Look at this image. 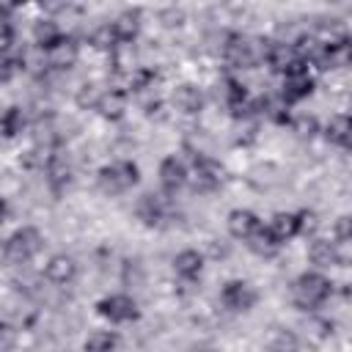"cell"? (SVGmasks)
Wrapping results in <instances>:
<instances>
[{"label": "cell", "mask_w": 352, "mask_h": 352, "mask_svg": "<svg viewBox=\"0 0 352 352\" xmlns=\"http://www.w3.org/2000/svg\"><path fill=\"white\" fill-rule=\"evenodd\" d=\"M140 16H138V11H124L116 22H110L113 25V30H116V36H118V41H132L135 38V33H138V28H140V22H138Z\"/></svg>", "instance_id": "cell-25"}, {"label": "cell", "mask_w": 352, "mask_h": 352, "mask_svg": "<svg viewBox=\"0 0 352 352\" xmlns=\"http://www.w3.org/2000/svg\"><path fill=\"white\" fill-rule=\"evenodd\" d=\"M264 352H300V341L292 330H275L264 344Z\"/></svg>", "instance_id": "cell-24"}, {"label": "cell", "mask_w": 352, "mask_h": 352, "mask_svg": "<svg viewBox=\"0 0 352 352\" xmlns=\"http://www.w3.org/2000/svg\"><path fill=\"white\" fill-rule=\"evenodd\" d=\"M270 231H272V236L283 245L286 239H292V236H297V234H302V212H278L272 220H270V226H267Z\"/></svg>", "instance_id": "cell-13"}, {"label": "cell", "mask_w": 352, "mask_h": 352, "mask_svg": "<svg viewBox=\"0 0 352 352\" xmlns=\"http://www.w3.org/2000/svg\"><path fill=\"white\" fill-rule=\"evenodd\" d=\"M6 214H8V206H6V201H3V198H0V223H3V220H6Z\"/></svg>", "instance_id": "cell-33"}, {"label": "cell", "mask_w": 352, "mask_h": 352, "mask_svg": "<svg viewBox=\"0 0 352 352\" xmlns=\"http://www.w3.org/2000/svg\"><path fill=\"white\" fill-rule=\"evenodd\" d=\"M192 190H198V192H212L214 187H220V182H223V168L214 162V160H198L195 162V168H192ZM187 179V182H190Z\"/></svg>", "instance_id": "cell-9"}, {"label": "cell", "mask_w": 352, "mask_h": 352, "mask_svg": "<svg viewBox=\"0 0 352 352\" xmlns=\"http://www.w3.org/2000/svg\"><path fill=\"white\" fill-rule=\"evenodd\" d=\"M60 36H63V33H60V28H58L52 19H41V22H36V28H33V38H36V44H38L41 50H47L50 44H55Z\"/></svg>", "instance_id": "cell-27"}, {"label": "cell", "mask_w": 352, "mask_h": 352, "mask_svg": "<svg viewBox=\"0 0 352 352\" xmlns=\"http://www.w3.org/2000/svg\"><path fill=\"white\" fill-rule=\"evenodd\" d=\"M165 212H168V204L162 201V195L146 192V195L138 201V217H140L146 226H160V223L165 220Z\"/></svg>", "instance_id": "cell-17"}, {"label": "cell", "mask_w": 352, "mask_h": 352, "mask_svg": "<svg viewBox=\"0 0 352 352\" xmlns=\"http://www.w3.org/2000/svg\"><path fill=\"white\" fill-rule=\"evenodd\" d=\"M138 179H140V170H138V165L129 162V160H116V162L99 168V176H96L99 190H102L104 195H121V192H126L129 187H135Z\"/></svg>", "instance_id": "cell-2"}, {"label": "cell", "mask_w": 352, "mask_h": 352, "mask_svg": "<svg viewBox=\"0 0 352 352\" xmlns=\"http://www.w3.org/2000/svg\"><path fill=\"white\" fill-rule=\"evenodd\" d=\"M201 352H217V349H201Z\"/></svg>", "instance_id": "cell-34"}, {"label": "cell", "mask_w": 352, "mask_h": 352, "mask_svg": "<svg viewBox=\"0 0 352 352\" xmlns=\"http://www.w3.org/2000/svg\"><path fill=\"white\" fill-rule=\"evenodd\" d=\"M44 275H47L50 283L66 286V283H72V280L77 278V261H74L72 256H66V253H58V256H52V258L47 261Z\"/></svg>", "instance_id": "cell-11"}, {"label": "cell", "mask_w": 352, "mask_h": 352, "mask_svg": "<svg viewBox=\"0 0 352 352\" xmlns=\"http://www.w3.org/2000/svg\"><path fill=\"white\" fill-rule=\"evenodd\" d=\"M44 55H47L50 66H55V69H72L77 63V58H80V47H77V41L72 36H60L55 44H50L44 50Z\"/></svg>", "instance_id": "cell-8"}, {"label": "cell", "mask_w": 352, "mask_h": 352, "mask_svg": "<svg viewBox=\"0 0 352 352\" xmlns=\"http://www.w3.org/2000/svg\"><path fill=\"white\" fill-rule=\"evenodd\" d=\"M220 300L226 308L242 314V311H250L256 305V289L248 280H228L220 289Z\"/></svg>", "instance_id": "cell-7"}, {"label": "cell", "mask_w": 352, "mask_h": 352, "mask_svg": "<svg viewBox=\"0 0 352 352\" xmlns=\"http://www.w3.org/2000/svg\"><path fill=\"white\" fill-rule=\"evenodd\" d=\"M264 50H267V41H264V47H258V41H253V38L228 36V44H226L223 52H226V60L234 69H253L264 58Z\"/></svg>", "instance_id": "cell-4"}, {"label": "cell", "mask_w": 352, "mask_h": 352, "mask_svg": "<svg viewBox=\"0 0 352 352\" xmlns=\"http://www.w3.org/2000/svg\"><path fill=\"white\" fill-rule=\"evenodd\" d=\"M173 107H179L182 113H198L204 107V94L201 88H195L192 82H182L173 91Z\"/></svg>", "instance_id": "cell-18"}, {"label": "cell", "mask_w": 352, "mask_h": 352, "mask_svg": "<svg viewBox=\"0 0 352 352\" xmlns=\"http://www.w3.org/2000/svg\"><path fill=\"white\" fill-rule=\"evenodd\" d=\"M69 182H72V165H69V160L63 154H58V151L50 154L47 157V184L55 192H60V190L69 187Z\"/></svg>", "instance_id": "cell-16"}, {"label": "cell", "mask_w": 352, "mask_h": 352, "mask_svg": "<svg viewBox=\"0 0 352 352\" xmlns=\"http://www.w3.org/2000/svg\"><path fill=\"white\" fill-rule=\"evenodd\" d=\"M292 129L297 132V138L305 140V138H314V135L319 132V124H316L314 116H305V113H302V116H297V118L292 121Z\"/></svg>", "instance_id": "cell-28"}, {"label": "cell", "mask_w": 352, "mask_h": 352, "mask_svg": "<svg viewBox=\"0 0 352 352\" xmlns=\"http://www.w3.org/2000/svg\"><path fill=\"white\" fill-rule=\"evenodd\" d=\"M314 91V74L308 72V63H297L292 72L283 74V85H280V99L286 104L300 102L305 96H311Z\"/></svg>", "instance_id": "cell-5"}, {"label": "cell", "mask_w": 352, "mask_h": 352, "mask_svg": "<svg viewBox=\"0 0 352 352\" xmlns=\"http://www.w3.org/2000/svg\"><path fill=\"white\" fill-rule=\"evenodd\" d=\"M96 311H99V316H104L107 322H116V324L138 319V302L129 294H110L96 302Z\"/></svg>", "instance_id": "cell-6"}, {"label": "cell", "mask_w": 352, "mask_h": 352, "mask_svg": "<svg viewBox=\"0 0 352 352\" xmlns=\"http://www.w3.org/2000/svg\"><path fill=\"white\" fill-rule=\"evenodd\" d=\"M96 110H99L102 118H110V121L121 118L124 110H126V91H121V88H107V91H102L99 99H96Z\"/></svg>", "instance_id": "cell-15"}, {"label": "cell", "mask_w": 352, "mask_h": 352, "mask_svg": "<svg viewBox=\"0 0 352 352\" xmlns=\"http://www.w3.org/2000/svg\"><path fill=\"white\" fill-rule=\"evenodd\" d=\"M99 94H102V91H96V85H94V82H85V85H80L77 104H80V107H96Z\"/></svg>", "instance_id": "cell-31"}, {"label": "cell", "mask_w": 352, "mask_h": 352, "mask_svg": "<svg viewBox=\"0 0 352 352\" xmlns=\"http://www.w3.org/2000/svg\"><path fill=\"white\" fill-rule=\"evenodd\" d=\"M118 349V336L113 330H94L85 338V352H116Z\"/></svg>", "instance_id": "cell-23"}, {"label": "cell", "mask_w": 352, "mask_h": 352, "mask_svg": "<svg viewBox=\"0 0 352 352\" xmlns=\"http://www.w3.org/2000/svg\"><path fill=\"white\" fill-rule=\"evenodd\" d=\"M248 245H250V250L253 253H258V256H275L278 253V248H280V242L272 236V231L270 228H258L250 239H248Z\"/></svg>", "instance_id": "cell-22"}, {"label": "cell", "mask_w": 352, "mask_h": 352, "mask_svg": "<svg viewBox=\"0 0 352 352\" xmlns=\"http://www.w3.org/2000/svg\"><path fill=\"white\" fill-rule=\"evenodd\" d=\"M14 346H16V327L0 322V352H14Z\"/></svg>", "instance_id": "cell-30"}, {"label": "cell", "mask_w": 352, "mask_h": 352, "mask_svg": "<svg viewBox=\"0 0 352 352\" xmlns=\"http://www.w3.org/2000/svg\"><path fill=\"white\" fill-rule=\"evenodd\" d=\"M11 38H14V28H11V22H8V19H0V52H8Z\"/></svg>", "instance_id": "cell-32"}, {"label": "cell", "mask_w": 352, "mask_h": 352, "mask_svg": "<svg viewBox=\"0 0 352 352\" xmlns=\"http://www.w3.org/2000/svg\"><path fill=\"white\" fill-rule=\"evenodd\" d=\"M264 60H267V66H270L272 72H278V74H286V72H292L297 63H302V60L297 58L294 47H292V44H283V41H278V44H267V50H264Z\"/></svg>", "instance_id": "cell-10"}, {"label": "cell", "mask_w": 352, "mask_h": 352, "mask_svg": "<svg viewBox=\"0 0 352 352\" xmlns=\"http://www.w3.org/2000/svg\"><path fill=\"white\" fill-rule=\"evenodd\" d=\"M44 239L36 228H16L8 239H6V248H3V256L8 264H28L38 250H41Z\"/></svg>", "instance_id": "cell-3"}, {"label": "cell", "mask_w": 352, "mask_h": 352, "mask_svg": "<svg viewBox=\"0 0 352 352\" xmlns=\"http://www.w3.org/2000/svg\"><path fill=\"white\" fill-rule=\"evenodd\" d=\"M258 228H261V220H258L256 212H250V209H234V212L228 214V234H231L234 239L248 242Z\"/></svg>", "instance_id": "cell-12"}, {"label": "cell", "mask_w": 352, "mask_h": 352, "mask_svg": "<svg viewBox=\"0 0 352 352\" xmlns=\"http://www.w3.org/2000/svg\"><path fill=\"white\" fill-rule=\"evenodd\" d=\"M19 69H22L19 58H14L11 52H0V82H8Z\"/></svg>", "instance_id": "cell-29"}, {"label": "cell", "mask_w": 352, "mask_h": 352, "mask_svg": "<svg viewBox=\"0 0 352 352\" xmlns=\"http://www.w3.org/2000/svg\"><path fill=\"white\" fill-rule=\"evenodd\" d=\"M25 129V113L19 107H8L0 113V135L3 138H14Z\"/></svg>", "instance_id": "cell-26"}, {"label": "cell", "mask_w": 352, "mask_h": 352, "mask_svg": "<svg viewBox=\"0 0 352 352\" xmlns=\"http://www.w3.org/2000/svg\"><path fill=\"white\" fill-rule=\"evenodd\" d=\"M330 292H333V283H330L322 272H302V275L294 280V286H292V297H294V302H297L302 311L319 308V305L330 297Z\"/></svg>", "instance_id": "cell-1"}, {"label": "cell", "mask_w": 352, "mask_h": 352, "mask_svg": "<svg viewBox=\"0 0 352 352\" xmlns=\"http://www.w3.org/2000/svg\"><path fill=\"white\" fill-rule=\"evenodd\" d=\"M187 179H190V173H187V168H184L182 160L165 157V160L160 162V182H162V187H165L168 192L182 190V187L187 184Z\"/></svg>", "instance_id": "cell-14"}, {"label": "cell", "mask_w": 352, "mask_h": 352, "mask_svg": "<svg viewBox=\"0 0 352 352\" xmlns=\"http://www.w3.org/2000/svg\"><path fill=\"white\" fill-rule=\"evenodd\" d=\"M324 135H327L330 143L346 148V146H349V138H352V124H349V118H346V116H333L330 124H327V129H324Z\"/></svg>", "instance_id": "cell-21"}, {"label": "cell", "mask_w": 352, "mask_h": 352, "mask_svg": "<svg viewBox=\"0 0 352 352\" xmlns=\"http://www.w3.org/2000/svg\"><path fill=\"white\" fill-rule=\"evenodd\" d=\"M308 258H311L316 267H333V264H341V258H338V248H336V242H330V239H314V242L308 245Z\"/></svg>", "instance_id": "cell-20"}, {"label": "cell", "mask_w": 352, "mask_h": 352, "mask_svg": "<svg viewBox=\"0 0 352 352\" xmlns=\"http://www.w3.org/2000/svg\"><path fill=\"white\" fill-rule=\"evenodd\" d=\"M173 270L179 278L184 280H195L201 278V270H204V256L198 250H182L176 258H173Z\"/></svg>", "instance_id": "cell-19"}]
</instances>
